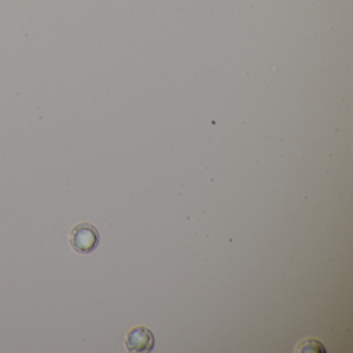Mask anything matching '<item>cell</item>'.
Here are the masks:
<instances>
[{"instance_id": "obj_1", "label": "cell", "mask_w": 353, "mask_h": 353, "mask_svg": "<svg viewBox=\"0 0 353 353\" xmlns=\"http://www.w3.org/2000/svg\"><path fill=\"white\" fill-rule=\"evenodd\" d=\"M100 233L90 223H79L70 232V245L79 254L92 253L100 243Z\"/></svg>"}, {"instance_id": "obj_3", "label": "cell", "mask_w": 353, "mask_h": 353, "mask_svg": "<svg viewBox=\"0 0 353 353\" xmlns=\"http://www.w3.org/2000/svg\"><path fill=\"white\" fill-rule=\"evenodd\" d=\"M296 348V352H326L323 345L318 342L316 339H307L299 343Z\"/></svg>"}, {"instance_id": "obj_2", "label": "cell", "mask_w": 353, "mask_h": 353, "mask_svg": "<svg viewBox=\"0 0 353 353\" xmlns=\"http://www.w3.org/2000/svg\"><path fill=\"white\" fill-rule=\"evenodd\" d=\"M154 334L144 326L132 328L125 339V347L130 352H150L154 348Z\"/></svg>"}]
</instances>
